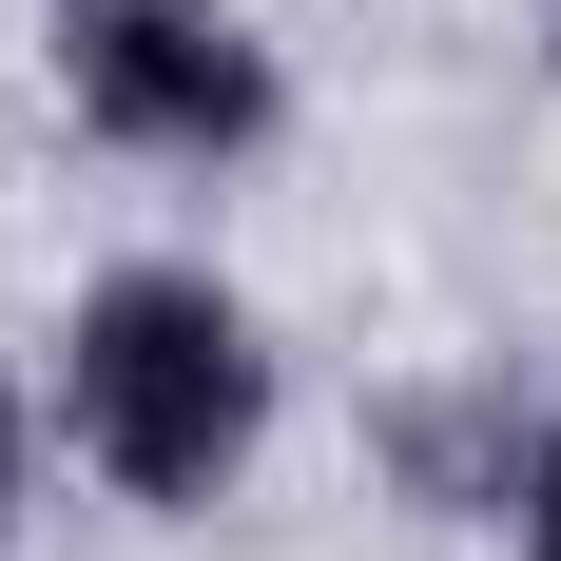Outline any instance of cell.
Wrapping results in <instances>:
<instances>
[{
    "instance_id": "6da1fadb",
    "label": "cell",
    "mask_w": 561,
    "mask_h": 561,
    "mask_svg": "<svg viewBox=\"0 0 561 561\" xmlns=\"http://www.w3.org/2000/svg\"><path fill=\"white\" fill-rule=\"evenodd\" d=\"M39 426L58 465L136 523H214L290 426V330L252 310V272L214 252H98L58 290V348H39Z\"/></svg>"
},
{
    "instance_id": "7a4b0ae2",
    "label": "cell",
    "mask_w": 561,
    "mask_h": 561,
    "mask_svg": "<svg viewBox=\"0 0 561 561\" xmlns=\"http://www.w3.org/2000/svg\"><path fill=\"white\" fill-rule=\"evenodd\" d=\"M39 78L116 174H252L290 136V39L252 0H39Z\"/></svg>"
},
{
    "instance_id": "3957f363",
    "label": "cell",
    "mask_w": 561,
    "mask_h": 561,
    "mask_svg": "<svg viewBox=\"0 0 561 561\" xmlns=\"http://www.w3.org/2000/svg\"><path fill=\"white\" fill-rule=\"evenodd\" d=\"M523 446H542V407H523V388H407V407H388L407 504H426V523H484V542H504V484H523Z\"/></svg>"
},
{
    "instance_id": "277c9868",
    "label": "cell",
    "mask_w": 561,
    "mask_h": 561,
    "mask_svg": "<svg viewBox=\"0 0 561 561\" xmlns=\"http://www.w3.org/2000/svg\"><path fill=\"white\" fill-rule=\"evenodd\" d=\"M39 465H58V426H39V368H0V542L39 523Z\"/></svg>"
},
{
    "instance_id": "5b68a950",
    "label": "cell",
    "mask_w": 561,
    "mask_h": 561,
    "mask_svg": "<svg viewBox=\"0 0 561 561\" xmlns=\"http://www.w3.org/2000/svg\"><path fill=\"white\" fill-rule=\"evenodd\" d=\"M504 561H561V407H542V446H523V484H504Z\"/></svg>"
},
{
    "instance_id": "8992f818",
    "label": "cell",
    "mask_w": 561,
    "mask_h": 561,
    "mask_svg": "<svg viewBox=\"0 0 561 561\" xmlns=\"http://www.w3.org/2000/svg\"><path fill=\"white\" fill-rule=\"evenodd\" d=\"M542 78H561V0H542Z\"/></svg>"
}]
</instances>
